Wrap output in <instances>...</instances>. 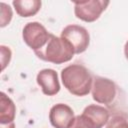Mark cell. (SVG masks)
<instances>
[{
	"instance_id": "obj_5",
	"label": "cell",
	"mask_w": 128,
	"mask_h": 128,
	"mask_svg": "<svg viewBox=\"0 0 128 128\" xmlns=\"http://www.w3.org/2000/svg\"><path fill=\"white\" fill-rule=\"evenodd\" d=\"M51 33L39 22H29L27 23L22 31V37L27 46H29L33 51L41 49L47 43Z\"/></svg>"
},
{
	"instance_id": "obj_10",
	"label": "cell",
	"mask_w": 128,
	"mask_h": 128,
	"mask_svg": "<svg viewBox=\"0 0 128 128\" xmlns=\"http://www.w3.org/2000/svg\"><path fill=\"white\" fill-rule=\"evenodd\" d=\"M16 114V106L12 99L4 92H1L0 98V124H8L14 122Z\"/></svg>"
},
{
	"instance_id": "obj_13",
	"label": "cell",
	"mask_w": 128,
	"mask_h": 128,
	"mask_svg": "<svg viewBox=\"0 0 128 128\" xmlns=\"http://www.w3.org/2000/svg\"><path fill=\"white\" fill-rule=\"evenodd\" d=\"M0 7H1V27H5L7 26L11 19H12V9L10 8L9 5L5 4L4 2H1L0 3Z\"/></svg>"
},
{
	"instance_id": "obj_3",
	"label": "cell",
	"mask_w": 128,
	"mask_h": 128,
	"mask_svg": "<svg viewBox=\"0 0 128 128\" xmlns=\"http://www.w3.org/2000/svg\"><path fill=\"white\" fill-rule=\"evenodd\" d=\"M91 93L93 100L97 103L110 105L117 95V86L108 78L96 76L93 79Z\"/></svg>"
},
{
	"instance_id": "obj_14",
	"label": "cell",
	"mask_w": 128,
	"mask_h": 128,
	"mask_svg": "<svg viewBox=\"0 0 128 128\" xmlns=\"http://www.w3.org/2000/svg\"><path fill=\"white\" fill-rule=\"evenodd\" d=\"M1 50V64H2V70L5 69V67L9 64L11 59V50L9 47H6L4 45L0 46Z\"/></svg>"
},
{
	"instance_id": "obj_9",
	"label": "cell",
	"mask_w": 128,
	"mask_h": 128,
	"mask_svg": "<svg viewBox=\"0 0 128 128\" xmlns=\"http://www.w3.org/2000/svg\"><path fill=\"white\" fill-rule=\"evenodd\" d=\"M37 84L40 86L43 94L47 96L56 95L60 91L58 74L53 69H43L38 72L36 77Z\"/></svg>"
},
{
	"instance_id": "obj_2",
	"label": "cell",
	"mask_w": 128,
	"mask_h": 128,
	"mask_svg": "<svg viewBox=\"0 0 128 128\" xmlns=\"http://www.w3.org/2000/svg\"><path fill=\"white\" fill-rule=\"evenodd\" d=\"M35 55L43 61L54 63V64H62L70 61L74 54L73 46L64 38L57 37L54 34H51L45 46L41 49L34 51Z\"/></svg>"
},
{
	"instance_id": "obj_11",
	"label": "cell",
	"mask_w": 128,
	"mask_h": 128,
	"mask_svg": "<svg viewBox=\"0 0 128 128\" xmlns=\"http://www.w3.org/2000/svg\"><path fill=\"white\" fill-rule=\"evenodd\" d=\"M12 4L19 16L30 17L38 13L42 3L39 0H14Z\"/></svg>"
},
{
	"instance_id": "obj_7",
	"label": "cell",
	"mask_w": 128,
	"mask_h": 128,
	"mask_svg": "<svg viewBox=\"0 0 128 128\" xmlns=\"http://www.w3.org/2000/svg\"><path fill=\"white\" fill-rule=\"evenodd\" d=\"M80 118L87 128H102L107 124L110 114L104 106L91 104L84 108Z\"/></svg>"
},
{
	"instance_id": "obj_1",
	"label": "cell",
	"mask_w": 128,
	"mask_h": 128,
	"mask_svg": "<svg viewBox=\"0 0 128 128\" xmlns=\"http://www.w3.org/2000/svg\"><path fill=\"white\" fill-rule=\"evenodd\" d=\"M61 80L64 87L75 96H85L92 89V76L81 64H71L62 69Z\"/></svg>"
},
{
	"instance_id": "obj_12",
	"label": "cell",
	"mask_w": 128,
	"mask_h": 128,
	"mask_svg": "<svg viewBox=\"0 0 128 128\" xmlns=\"http://www.w3.org/2000/svg\"><path fill=\"white\" fill-rule=\"evenodd\" d=\"M106 128H128V120L120 114H115L109 118Z\"/></svg>"
},
{
	"instance_id": "obj_4",
	"label": "cell",
	"mask_w": 128,
	"mask_h": 128,
	"mask_svg": "<svg viewBox=\"0 0 128 128\" xmlns=\"http://www.w3.org/2000/svg\"><path fill=\"white\" fill-rule=\"evenodd\" d=\"M109 5V1L103 0H86L74 2L75 16L84 22L96 21L102 12Z\"/></svg>"
},
{
	"instance_id": "obj_16",
	"label": "cell",
	"mask_w": 128,
	"mask_h": 128,
	"mask_svg": "<svg viewBox=\"0 0 128 128\" xmlns=\"http://www.w3.org/2000/svg\"><path fill=\"white\" fill-rule=\"evenodd\" d=\"M0 128H15V123L11 122L8 124H0Z\"/></svg>"
},
{
	"instance_id": "obj_6",
	"label": "cell",
	"mask_w": 128,
	"mask_h": 128,
	"mask_svg": "<svg viewBox=\"0 0 128 128\" xmlns=\"http://www.w3.org/2000/svg\"><path fill=\"white\" fill-rule=\"evenodd\" d=\"M61 37L66 39L73 46L75 54H80L86 51L90 43V36L87 29L76 24L67 25L62 30Z\"/></svg>"
},
{
	"instance_id": "obj_15",
	"label": "cell",
	"mask_w": 128,
	"mask_h": 128,
	"mask_svg": "<svg viewBox=\"0 0 128 128\" xmlns=\"http://www.w3.org/2000/svg\"><path fill=\"white\" fill-rule=\"evenodd\" d=\"M70 128H87V127H86L85 124L82 122V120H81V118H80V115H78V116L75 117V121H74L73 125H72Z\"/></svg>"
},
{
	"instance_id": "obj_8",
	"label": "cell",
	"mask_w": 128,
	"mask_h": 128,
	"mask_svg": "<svg viewBox=\"0 0 128 128\" xmlns=\"http://www.w3.org/2000/svg\"><path fill=\"white\" fill-rule=\"evenodd\" d=\"M75 117L73 109L64 103L55 104L49 112V120L54 128H70L75 121Z\"/></svg>"
},
{
	"instance_id": "obj_17",
	"label": "cell",
	"mask_w": 128,
	"mask_h": 128,
	"mask_svg": "<svg viewBox=\"0 0 128 128\" xmlns=\"http://www.w3.org/2000/svg\"><path fill=\"white\" fill-rule=\"evenodd\" d=\"M124 54H125L126 59L128 60V40L126 41V43H125V45H124Z\"/></svg>"
}]
</instances>
